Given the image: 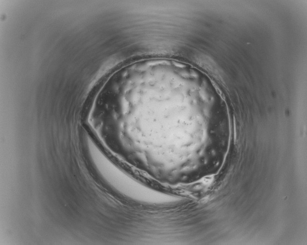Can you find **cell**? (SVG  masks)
<instances>
[{
	"mask_svg": "<svg viewBox=\"0 0 307 245\" xmlns=\"http://www.w3.org/2000/svg\"><path fill=\"white\" fill-rule=\"evenodd\" d=\"M201 80L188 64L156 61L139 66L119 89L116 117L140 119L141 126L159 122L124 137L149 168L172 172L178 162L181 170V161L185 167L196 141L193 120L205 102Z\"/></svg>",
	"mask_w": 307,
	"mask_h": 245,
	"instance_id": "6da1fadb",
	"label": "cell"
}]
</instances>
